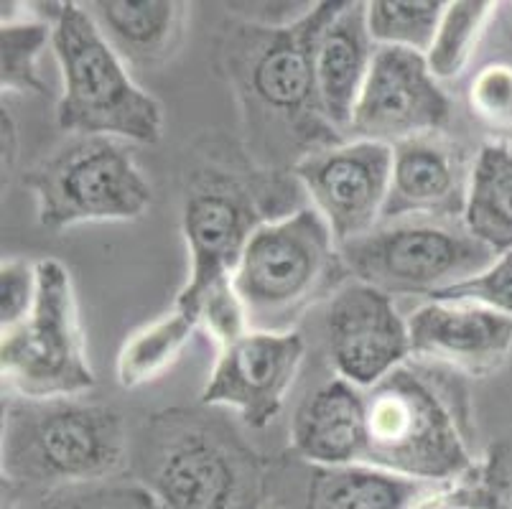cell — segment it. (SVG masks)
I'll list each match as a JSON object with an SVG mask.
<instances>
[{"instance_id":"9c48e42d","label":"cell","mask_w":512,"mask_h":509,"mask_svg":"<svg viewBox=\"0 0 512 509\" xmlns=\"http://www.w3.org/2000/svg\"><path fill=\"white\" fill-rule=\"evenodd\" d=\"M39 298L29 319L3 334V382L26 400L77 398L95 385L72 275L59 260L36 263Z\"/></svg>"},{"instance_id":"e0dca14e","label":"cell","mask_w":512,"mask_h":509,"mask_svg":"<svg viewBox=\"0 0 512 509\" xmlns=\"http://www.w3.org/2000/svg\"><path fill=\"white\" fill-rule=\"evenodd\" d=\"M377 44L367 31L365 3H339L316 44V92L332 128L349 130Z\"/></svg>"},{"instance_id":"7a4b0ae2","label":"cell","mask_w":512,"mask_h":509,"mask_svg":"<svg viewBox=\"0 0 512 509\" xmlns=\"http://www.w3.org/2000/svg\"><path fill=\"white\" fill-rule=\"evenodd\" d=\"M367 446L362 464L431 484L472 479L467 395L431 364H400L365 390Z\"/></svg>"},{"instance_id":"ba28073f","label":"cell","mask_w":512,"mask_h":509,"mask_svg":"<svg viewBox=\"0 0 512 509\" xmlns=\"http://www.w3.org/2000/svg\"><path fill=\"white\" fill-rule=\"evenodd\" d=\"M360 283L388 296H434L474 278L500 255L472 235L464 217H406L380 222L339 247Z\"/></svg>"},{"instance_id":"30bf717a","label":"cell","mask_w":512,"mask_h":509,"mask_svg":"<svg viewBox=\"0 0 512 509\" xmlns=\"http://www.w3.org/2000/svg\"><path fill=\"white\" fill-rule=\"evenodd\" d=\"M265 219L258 194L232 171L204 168L189 181L181 207V232L189 247V280L176 308L192 311L194 301L214 283L235 275L250 237Z\"/></svg>"},{"instance_id":"3957f363","label":"cell","mask_w":512,"mask_h":509,"mask_svg":"<svg viewBox=\"0 0 512 509\" xmlns=\"http://www.w3.org/2000/svg\"><path fill=\"white\" fill-rule=\"evenodd\" d=\"M148 489L164 509H260L263 461L225 420L166 410L146 428Z\"/></svg>"},{"instance_id":"cb8c5ba5","label":"cell","mask_w":512,"mask_h":509,"mask_svg":"<svg viewBox=\"0 0 512 509\" xmlns=\"http://www.w3.org/2000/svg\"><path fill=\"white\" fill-rule=\"evenodd\" d=\"M441 0H372L365 3L367 31L377 46L426 56L444 18Z\"/></svg>"},{"instance_id":"4dcf8cb0","label":"cell","mask_w":512,"mask_h":509,"mask_svg":"<svg viewBox=\"0 0 512 509\" xmlns=\"http://www.w3.org/2000/svg\"><path fill=\"white\" fill-rule=\"evenodd\" d=\"M479 507L482 509H512V446L497 443L490 456L477 469Z\"/></svg>"},{"instance_id":"d6986e66","label":"cell","mask_w":512,"mask_h":509,"mask_svg":"<svg viewBox=\"0 0 512 509\" xmlns=\"http://www.w3.org/2000/svg\"><path fill=\"white\" fill-rule=\"evenodd\" d=\"M87 13L123 59L143 67L166 62L184 34V3L174 0H97Z\"/></svg>"},{"instance_id":"4fadbf2b","label":"cell","mask_w":512,"mask_h":509,"mask_svg":"<svg viewBox=\"0 0 512 509\" xmlns=\"http://www.w3.org/2000/svg\"><path fill=\"white\" fill-rule=\"evenodd\" d=\"M304 349V339L296 331H248L220 349L202 390V405L230 408L250 428H265L286 403L304 362Z\"/></svg>"},{"instance_id":"9a60e30c","label":"cell","mask_w":512,"mask_h":509,"mask_svg":"<svg viewBox=\"0 0 512 509\" xmlns=\"http://www.w3.org/2000/svg\"><path fill=\"white\" fill-rule=\"evenodd\" d=\"M411 357L454 375L490 377L512 352V319L469 301H431L408 316Z\"/></svg>"},{"instance_id":"4316f807","label":"cell","mask_w":512,"mask_h":509,"mask_svg":"<svg viewBox=\"0 0 512 509\" xmlns=\"http://www.w3.org/2000/svg\"><path fill=\"white\" fill-rule=\"evenodd\" d=\"M41 509H164L156 494L143 484L100 482L85 487H62L44 497Z\"/></svg>"},{"instance_id":"f1b7e54d","label":"cell","mask_w":512,"mask_h":509,"mask_svg":"<svg viewBox=\"0 0 512 509\" xmlns=\"http://www.w3.org/2000/svg\"><path fill=\"white\" fill-rule=\"evenodd\" d=\"M431 301H469L487 306L512 319V250L500 252L490 268L459 286L434 293Z\"/></svg>"},{"instance_id":"2e32d148","label":"cell","mask_w":512,"mask_h":509,"mask_svg":"<svg viewBox=\"0 0 512 509\" xmlns=\"http://www.w3.org/2000/svg\"><path fill=\"white\" fill-rule=\"evenodd\" d=\"M472 163L464 148L444 133L418 135L393 146V176L383 222L464 217Z\"/></svg>"},{"instance_id":"6da1fadb","label":"cell","mask_w":512,"mask_h":509,"mask_svg":"<svg viewBox=\"0 0 512 509\" xmlns=\"http://www.w3.org/2000/svg\"><path fill=\"white\" fill-rule=\"evenodd\" d=\"M337 8L316 3L293 23H245L227 36V72L250 130L281 158L296 153L301 161L337 146V128L324 118L316 92V44Z\"/></svg>"},{"instance_id":"44dd1931","label":"cell","mask_w":512,"mask_h":509,"mask_svg":"<svg viewBox=\"0 0 512 509\" xmlns=\"http://www.w3.org/2000/svg\"><path fill=\"white\" fill-rule=\"evenodd\" d=\"M464 224L492 250H512V143H487L474 156Z\"/></svg>"},{"instance_id":"5b68a950","label":"cell","mask_w":512,"mask_h":509,"mask_svg":"<svg viewBox=\"0 0 512 509\" xmlns=\"http://www.w3.org/2000/svg\"><path fill=\"white\" fill-rule=\"evenodd\" d=\"M128 433L120 413L74 398L11 403L3 420V474L11 482L85 487L120 474Z\"/></svg>"},{"instance_id":"277c9868","label":"cell","mask_w":512,"mask_h":509,"mask_svg":"<svg viewBox=\"0 0 512 509\" xmlns=\"http://www.w3.org/2000/svg\"><path fill=\"white\" fill-rule=\"evenodd\" d=\"M46 18L54 28L51 49L62 69L59 128L72 135L156 143L164 130V110L133 82L123 56L102 36L87 8L59 3Z\"/></svg>"},{"instance_id":"ffe728a7","label":"cell","mask_w":512,"mask_h":509,"mask_svg":"<svg viewBox=\"0 0 512 509\" xmlns=\"http://www.w3.org/2000/svg\"><path fill=\"white\" fill-rule=\"evenodd\" d=\"M446 487L367 464L314 466L306 509H418Z\"/></svg>"},{"instance_id":"52a82bcc","label":"cell","mask_w":512,"mask_h":509,"mask_svg":"<svg viewBox=\"0 0 512 509\" xmlns=\"http://www.w3.org/2000/svg\"><path fill=\"white\" fill-rule=\"evenodd\" d=\"M44 230L85 222H128L148 212L153 189L123 140L74 135L23 174Z\"/></svg>"},{"instance_id":"d4e9b609","label":"cell","mask_w":512,"mask_h":509,"mask_svg":"<svg viewBox=\"0 0 512 509\" xmlns=\"http://www.w3.org/2000/svg\"><path fill=\"white\" fill-rule=\"evenodd\" d=\"M54 36L49 21L13 18L0 28V87L3 95H46L39 74V56Z\"/></svg>"},{"instance_id":"83f0119b","label":"cell","mask_w":512,"mask_h":509,"mask_svg":"<svg viewBox=\"0 0 512 509\" xmlns=\"http://www.w3.org/2000/svg\"><path fill=\"white\" fill-rule=\"evenodd\" d=\"M189 314L197 319L199 329L207 331L220 349L230 347V344L237 342L240 336L253 331L248 324V314H245V306H242L240 296H237L232 278L220 280V283H214L212 288H207V291L194 301Z\"/></svg>"},{"instance_id":"8fae6325","label":"cell","mask_w":512,"mask_h":509,"mask_svg":"<svg viewBox=\"0 0 512 509\" xmlns=\"http://www.w3.org/2000/svg\"><path fill=\"white\" fill-rule=\"evenodd\" d=\"M293 176L329 224L337 245H347L383 222L393 176V148L372 140H352L309 153L293 166Z\"/></svg>"},{"instance_id":"484cf974","label":"cell","mask_w":512,"mask_h":509,"mask_svg":"<svg viewBox=\"0 0 512 509\" xmlns=\"http://www.w3.org/2000/svg\"><path fill=\"white\" fill-rule=\"evenodd\" d=\"M469 110L474 118L500 135L505 143H512V64L492 62L479 69L469 82L467 92Z\"/></svg>"},{"instance_id":"ac0fdd59","label":"cell","mask_w":512,"mask_h":509,"mask_svg":"<svg viewBox=\"0 0 512 509\" xmlns=\"http://www.w3.org/2000/svg\"><path fill=\"white\" fill-rule=\"evenodd\" d=\"M291 443L314 466H347L365 461V390L337 380L309 395L293 415Z\"/></svg>"},{"instance_id":"5bb4252c","label":"cell","mask_w":512,"mask_h":509,"mask_svg":"<svg viewBox=\"0 0 512 509\" xmlns=\"http://www.w3.org/2000/svg\"><path fill=\"white\" fill-rule=\"evenodd\" d=\"M327 336L337 375L360 390L375 387L411 357L408 319L398 314L393 296L360 280L334 293Z\"/></svg>"},{"instance_id":"8992f818","label":"cell","mask_w":512,"mask_h":509,"mask_svg":"<svg viewBox=\"0 0 512 509\" xmlns=\"http://www.w3.org/2000/svg\"><path fill=\"white\" fill-rule=\"evenodd\" d=\"M342 250L314 207L260 224L232 283L253 331L286 334L344 275Z\"/></svg>"},{"instance_id":"f546056e","label":"cell","mask_w":512,"mask_h":509,"mask_svg":"<svg viewBox=\"0 0 512 509\" xmlns=\"http://www.w3.org/2000/svg\"><path fill=\"white\" fill-rule=\"evenodd\" d=\"M39 298L36 263L6 258L0 263V329L3 334L29 319Z\"/></svg>"},{"instance_id":"1f68e13d","label":"cell","mask_w":512,"mask_h":509,"mask_svg":"<svg viewBox=\"0 0 512 509\" xmlns=\"http://www.w3.org/2000/svg\"><path fill=\"white\" fill-rule=\"evenodd\" d=\"M418 509H482L477 499V489L446 487L439 494L423 502Z\"/></svg>"},{"instance_id":"7402d4cb","label":"cell","mask_w":512,"mask_h":509,"mask_svg":"<svg viewBox=\"0 0 512 509\" xmlns=\"http://www.w3.org/2000/svg\"><path fill=\"white\" fill-rule=\"evenodd\" d=\"M197 329V319L184 308L174 306L169 314L128 336L118 354L120 385L125 390H136L146 382L158 380L181 357Z\"/></svg>"},{"instance_id":"d6a6232c","label":"cell","mask_w":512,"mask_h":509,"mask_svg":"<svg viewBox=\"0 0 512 509\" xmlns=\"http://www.w3.org/2000/svg\"><path fill=\"white\" fill-rule=\"evenodd\" d=\"M0 151H3V179H8L18 163V125L6 105H3V118H0Z\"/></svg>"},{"instance_id":"603a6c76","label":"cell","mask_w":512,"mask_h":509,"mask_svg":"<svg viewBox=\"0 0 512 509\" xmlns=\"http://www.w3.org/2000/svg\"><path fill=\"white\" fill-rule=\"evenodd\" d=\"M495 11L497 3H490V0L446 3L436 39L426 54L428 69L439 82L441 79H456L469 67Z\"/></svg>"},{"instance_id":"7c38bea8","label":"cell","mask_w":512,"mask_h":509,"mask_svg":"<svg viewBox=\"0 0 512 509\" xmlns=\"http://www.w3.org/2000/svg\"><path fill=\"white\" fill-rule=\"evenodd\" d=\"M451 100L418 51L377 46L349 130L355 140L398 146L403 140L444 133Z\"/></svg>"}]
</instances>
